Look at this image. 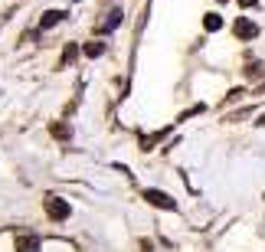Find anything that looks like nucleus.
I'll list each match as a JSON object with an SVG mask.
<instances>
[{
	"mask_svg": "<svg viewBox=\"0 0 265 252\" xmlns=\"http://www.w3.org/2000/svg\"><path fill=\"white\" fill-rule=\"evenodd\" d=\"M43 206H46L49 220H56V223H66V220H69V216H72V206H69V200L56 197V193H46V200H43Z\"/></svg>",
	"mask_w": 265,
	"mask_h": 252,
	"instance_id": "1",
	"label": "nucleus"
},
{
	"mask_svg": "<svg viewBox=\"0 0 265 252\" xmlns=\"http://www.w3.org/2000/svg\"><path fill=\"white\" fill-rule=\"evenodd\" d=\"M144 200H148L151 206H161V210H177V200L167 197L164 190H144Z\"/></svg>",
	"mask_w": 265,
	"mask_h": 252,
	"instance_id": "2",
	"label": "nucleus"
},
{
	"mask_svg": "<svg viewBox=\"0 0 265 252\" xmlns=\"http://www.w3.org/2000/svg\"><path fill=\"white\" fill-rule=\"evenodd\" d=\"M233 33L239 36V40H256V36H259V26L252 23V20H246V16H239V20L233 23Z\"/></svg>",
	"mask_w": 265,
	"mask_h": 252,
	"instance_id": "3",
	"label": "nucleus"
},
{
	"mask_svg": "<svg viewBox=\"0 0 265 252\" xmlns=\"http://www.w3.org/2000/svg\"><path fill=\"white\" fill-rule=\"evenodd\" d=\"M105 49H108L105 43H101V40H95V43H86V49H82V53H86L88 59H98V56L105 53Z\"/></svg>",
	"mask_w": 265,
	"mask_h": 252,
	"instance_id": "8",
	"label": "nucleus"
},
{
	"mask_svg": "<svg viewBox=\"0 0 265 252\" xmlns=\"http://www.w3.org/2000/svg\"><path fill=\"white\" fill-rule=\"evenodd\" d=\"M118 23H121V10L115 7V10H111L108 16H105V23H101V30H105V33H111V30H115Z\"/></svg>",
	"mask_w": 265,
	"mask_h": 252,
	"instance_id": "9",
	"label": "nucleus"
},
{
	"mask_svg": "<svg viewBox=\"0 0 265 252\" xmlns=\"http://www.w3.org/2000/svg\"><path fill=\"white\" fill-rule=\"evenodd\" d=\"M76 56H79V46H76V43H69V46L63 49V56H59V69H69V66L76 63Z\"/></svg>",
	"mask_w": 265,
	"mask_h": 252,
	"instance_id": "7",
	"label": "nucleus"
},
{
	"mask_svg": "<svg viewBox=\"0 0 265 252\" xmlns=\"http://www.w3.org/2000/svg\"><path fill=\"white\" fill-rule=\"evenodd\" d=\"M203 26H206V30H213V33L223 30V16H219V13H206V16H203Z\"/></svg>",
	"mask_w": 265,
	"mask_h": 252,
	"instance_id": "10",
	"label": "nucleus"
},
{
	"mask_svg": "<svg viewBox=\"0 0 265 252\" xmlns=\"http://www.w3.org/2000/svg\"><path fill=\"white\" fill-rule=\"evenodd\" d=\"M63 20H66V13H63V10H46V13L39 16V30L46 33V30H53L56 23H63Z\"/></svg>",
	"mask_w": 265,
	"mask_h": 252,
	"instance_id": "4",
	"label": "nucleus"
},
{
	"mask_svg": "<svg viewBox=\"0 0 265 252\" xmlns=\"http://www.w3.org/2000/svg\"><path fill=\"white\" fill-rule=\"evenodd\" d=\"M49 131H53V138H59V141H69V138H72L69 121H53V125H49Z\"/></svg>",
	"mask_w": 265,
	"mask_h": 252,
	"instance_id": "5",
	"label": "nucleus"
},
{
	"mask_svg": "<svg viewBox=\"0 0 265 252\" xmlns=\"http://www.w3.org/2000/svg\"><path fill=\"white\" fill-rule=\"evenodd\" d=\"M16 252H39V236H20L16 239Z\"/></svg>",
	"mask_w": 265,
	"mask_h": 252,
	"instance_id": "6",
	"label": "nucleus"
},
{
	"mask_svg": "<svg viewBox=\"0 0 265 252\" xmlns=\"http://www.w3.org/2000/svg\"><path fill=\"white\" fill-rule=\"evenodd\" d=\"M259 0H239V7H256Z\"/></svg>",
	"mask_w": 265,
	"mask_h": 252,
	"instance_id": "12",
	"label": "nucleus"
},
{
	"mask_svg": "<svg viewBox=\"0 0 265 252\" xmlns=\"http://www.w3.org/2000/svg\"><path fill=\"white\" fill-rule=\"evenodd\" d=\"M246 76H249V79H256V76H262V63H259V59H252V63L246 66Z\"/></svg>",
	"mask_w": 265,
	"mask_h": 252,
	"instance_id": "11",
	"label": "nucleus"
}]
</instances>
